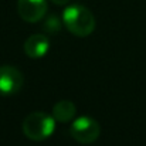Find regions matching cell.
<instances>
[{"instance_id": "6da1fadb", "label": "cell", "mask_w": 146, "mask_h": 146, "mask_svg": "<svg viewBox=\"0 0 146 146\" xmlns=\"http://www.w3.org/2000/svg\"><path fill=\"white\" fill-rule=\"evenodd\" d=\"M62 21L67 30L78 37H87L95 29L94 14L85 6L80 4H72L67 7L62 13Z\"/></svg>"}, {"instance_id": "7a4b0ae2", "label": "cell", "mask_w": 146, "mask_h": 146, "mask_svg": "<svg viewBox=\"0 0 146 146\" xmlns=\"http://www.w3.org/2000/svg\"><path fill=\"white\" fill-rule=\"evenodd\" d=\"M55 119L44 112H33L23 121V133L31 141H44L52 135Z\"/></svg>"}, {"instance_id": "3957f363", "label": "cell", "mask_w": 146, "mask_h": 146, "mask_svg": "<svg viewBox=\"0 0 146 146\" xmlns=\"http://www.w3.org/2000/svg\"><path fill=\"white\" fill-rule=\"evenodd\" d=\"M99 132H101L99 123L90 116H80L74 119L70 126V135L77 142L84 145L95 142L99 136Z\"/></svg>"}, {"instance_id": "277c9868", "label": "cell", "mask_w": 146, "mask_h": 146, "mask_svg": "<svg viewBox=\"0 0 146 146\" xmlns=\"http://www.w3.org/2000/svg\"><path fill=\"white\" fill-rule=\"evenodd\" d=\"M23 74L11 65L0 67V98L11 97L17 94L23 87Z\"/></svg>"}, {"instance_id": "5b68a950", "label": "cell", "mask_w": 146, "mask_h": 146, "mask_svg": "<svg viewBox=\"0 0 146 146\" xmlns=\"http://www.w3.org/2000/svg\"><path fill=\"white\" fill-rule=\"evenodd\" d=\"M17 10L20 17L24 21L36 23L44 17L47 13V1L46 0H19Z\"/></svg>"}, {"instance_id": "8992f818", "label": "cell", "mask_w": 146, "mask_h": 146, "mask_svg": "<svg viewBox=\"0 0 146 146\" xmlns=\"http://www.w3.org/2000/svg\"><path fill=\"white\" fill-rule=\"evenodd\" d=\"M50 50L48 38L43 34H33L24 43V52L30 58H41Z\"/></svg>"}, {"instance_id": "52a82bcc", "label": "cell", "mask_w": 146, "mask_h": 146, "mask_svg": "<svg viewBox=\"0 0 146 146\" xmlns=\"http://www.w3.org/2000/svg\"><path fill=\"white\" fill-rule=\"evenodd\" d=\"M75 105L71 102V101H67V99H62L60 102H57L52 108V116L55 121L58 122H70L74 119L75 116Z\"/></svg>"}, {"instance_id": "ba28073f", "label": "cell", "mask_w": 146, "mask_h": 146, "mask_svg": "<svg viewBox=\"0 0 146 146\" xmlns=\"http://www.w3.org/2000/svg\"><path fill=\"white\" fill-rule=\"evenodd\" d=\"M52 3H55V4H67L70 0H51Z\"/></svg>"}]
</instances>
